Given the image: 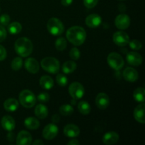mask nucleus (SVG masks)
I'll return each mask as SVG.
<instances>
[{
    "label": "nucleus",
    "instance_id": "nucleus-1",
    "mask_svg": "<svg viewBox=\"0 0 145 145\" xmlns=\"http://www.w3.org/2000/svg\"><path fill=\"white\" fill-rule=\"evenodd\" d=\"M66 36L71 43L79 46L84 42L86 38V33L82 27L75 25L67 30Z\"/></svg>",
    "mask_w": 145,
    "mask_h": 145
},
{
    "label": "nucleus",
    "instance_id": "nucleus-2",
    "mask_svg": "<svg viewBox=\"0 0 145 145\" xmlns=\"http://www.w3.org/2000/svg\"><path fill=\"white\" fill-rule=\"evenodd\" d=\"M14 48L18 55L25 57L29 56L33 52V43L28 38L23 37L16 41Z\"/></svg>",
    "mask_w": 145,
    "mask_h": 145
},
{
    "label": "nucleus",
    "instance_id": "nucleus-3",
    "mask_svg": "<svg viewBox=\"0 0 145 145\" xmlns=\"http://www.w3.org/2000/svg\"><path fill=\"white\" fill-rule=\"evenodd\" d=\"M40 64L42 69L49 73L56 74L59 70V62L55 57H45L42 59Z\"/></svg>",
    "mask_w": 145,
    "mask_h": 145
},
{
    "label": "nucleus",
    "instance_id": "nucleus-4",
    "mask_svg": "<svg viewBox=\"0 0 145 145\" xmlns=\"http://www.w3.org/2000/svg\"><path fill=\"white\" fill-rule=\"evenodd\" d=\"M19 101L24 108H30L35 106L36 103V97L31 91L24 90L19 94Z\"/></svg>",
    "mask_w": 145,
    "mask_h": 145
},
{
    "label": "nucleus",
    "instance_id": "nucleus-5",
    "mask_svg": "<svg viewBox=\"0 0 145 145\" xmlns=\"http://www.w3.org/2000/svg\"><path fill=\"white\" fill-rule=\"evenodd\" d=\"M48 31L53 35H59L65 31L63 24L57 18H51L47 24Z\"/></svg>",
    "mask_w": 145,
    "mask_h": 145
},
{
    "label": "nucleus",
    "instance_id": "nucleus-6",
    "mask_svg": "<svg viewBox=\"0 0 145 145\" xmlns=\"http://www.w3.org/2000/svg\"><path fill=\"white\" fill-rule=\"evenodd\" d=\"M107 60L109 66L115 70H120L124 66V60L123 57L117 52H111L109 54Z\"/></svg>",
    "mask_w": 145,
    "mask_h": 145
},
{
    "label": "nucleus",
    "instance_id": "nucleus-7",
    "mask_svg": "<svg viewBox=\"0 0 145 145\" xmlns=\"http://www.w3.org/2000/svg\"><path fill=\"white\" fill-rule=\"evenodd\" d=\"M69 93L74 100H79L84 95V88L79 82H73L69 87Z\"/></svg>",
    "mask_w": 145,
    "mask_h": 145
},
{
    "label": "nucleus",
    "instance_id": "nucleus-8",
    "mask_svg": "<svg viewBox=\"0 0 145 145\" xmlns=\"http://www.w3.org/2000/svg\"><path fill=\"white\" fill-rule=\"evenodd\" d=\"M113 39L115 43L120 47L125 46L130 42L129 35L123 31H117V32L115 33Z\"/></svg>",
    "mask_w": 145,
    "mask_h": 145
},
{
    "label": "nucleus",
    "instance_id": "nucleus-9",
    "mask_svg": "<svg viewBox=\"0 0 145 145\" xmlns=\"http://www.w3.org/2000/svg\"><path fill=\"white\" fill-rule=\"evenodd\" d=\"M58 133V127L56 125L51 123L45 127L42 130V137L47 140H51L55 138Z\"/></svg>",
    "mask_w": 145,
    "mask_h": 145
},
{
    "label": "nucleus",
    "instance_id": "nucleus-10",
    "mask_svg": "<svg viewBox=\"0 0 145 145\" xmlns=\"http://www.w3.org/2000/svg\"><path fill=\"white\" fill-rule=\"evenodd\" d=\"M115 24L119 29H127L130 24V18L127 15L124 14L118 16L115 20Z\"/></svg>",
    "mask_w": 145,
    "mask_h": 145
},
{
    "label": "nucleus",
    "instance_id": "nucleus-11",
    "mask_svg": "<svg viewBox=\"0 0 145 145\" xmlns=\"http://www.w3.org/2000/svg\"><path fill=\"white\" fill-rule=\"evenodd\" d=\"M16 144L18 145H30L32 144V136L28 132L22 130L17 135Z\"/></svg>",
    "mask_w": 145,
    "mask_h": 145
},
{
    "label": "nucleus",
    "instance_id": "nucleus-12",
    "mask_svg": "<svg viewBox=\"0 0 145 145\" xmlns=\"http://www.w3.org/2000/svg\"><path fill=\"white\" fill-rule=\"evenodd\" d=\"M96 104L97 107L101 110L107 108L110 104L108 96L105 93H99L96 98Z\"/></svg>",
    "mask_w": 145,
    "mask_h": 145
},
{
    "label": "nucleus",
    "instance_id": "nucleus-13",
    "mask_svg": "<svg viewBox=\"0 0 145 145\" xmlns=\"http://www.w3.org/2000/svg\"><path fill=\"white\" fill-rule=\"evenodd\" d=\"M126 59L127 63L132 66H140L142 62V57L141 55L135 52H130L127 53Z\"/></svg>",
    "mask_w": 145,
    "mask_h": 145
},
{
    "label": "nucleus",
    "instance_id": "nucleus-14",
    "mask_svg": "<svg viewBox=\"0 0 145 145\" xmlns=\"http://www.w3.org/2000/svg\"><path fill=\"white\" fill-rule=\"evenodd\" d=\"M25 68L30 73L35 74L39 71V64L35 58H28L25 61Z\"/></svg>",
    "mask_w": 145,
    "mask_h": 145
},
{
    "label": "nucleus",
    "instance_id": "nucleus-15",
    "mask_svg": "<svg viewBox=\"0 0 145 145\" xmlns=\"http://www.w3.org/2000/svg\"><path fill=\"white\" fill-rule=\"evenodd\" d=\"M123 77L127 82H136L138 79V72L134 68L127 67L123 71Z\"/></svg>",
    "mask_w": 145,
    "mask_h": 145
},
{
    "label": "nucleus",
    "instance_id": "nucleus-16",
    "mask_svg": "<svg viewBox=\"0 0 145 145\" xmlns=\"http://www.w3.org/2000/svg\"><path fill=\"white\" fill-rule=\"evenodd\" d=\"M101 17L96 14H91L86 18V24L89 28H96L101 24Z\"/></svg>",
    "mask_w": 145,
    "mask_h": 145
},
{
    "label": "nucleus",
    "instance_id": "nucleus-17",
    "mask_svg": "<svg viewBox=\"0 0 145 145\" xmlns=\"http://www.w3.org/2000/svg\"><path fill=\"white\" fill-rule=\"evenodd\" d=\"M1 126L4 130L7 131H12L15 128L16 123L15 120H14L11 116H5L2 118L1 121Z\"/></svg>",
    "mask_w": 145,
    "mask_h": 145
},
{
    "label": "nucleus",
    "instance_id": "nucleus-18",
    "mask_svg": "<svg viewBox=\"0 0 145 145\" xmlns=\"http://www.w3.org/2000/svg\"><path fill=\"white\" fill-rule=\"evenodd\" d=\"M119 135L117 133L113 131L106 133L103 137V142L105 144L112 145L114 144L118 141Z\"/></svg>",
    "mask_w": 145,
    "mask_h": 145
},
{
    "label": "nucleus",
    "instance_id": "nucleus-19",
    "mask_svg": "<svg viewBox=\"0 0 145 145\" xmlns=\"http://www.w3.org/2000/svg\"><path fill=\"white\" fill-rule=\"evenodd\" d=\"M80 133L78 126L74 124H68L64 128V134L68 137H77Z\"/></svg>",
    "mask_w": 145,
    "mask_h": 145
},
{
    "label": "nucleus",
    "instance_id": "nucleus-20",
    "mask_svg": "<svg viewBox=\"0 0 145 145\" xmlns=\"http://www.w3.org/2000/svg\"><path fill=\"white\" fill-rule=\"evenodd\" d=\"M144 110L145 105L144 103H142V104L137 106L134 110L135 118L138 123H142V124H144L145 123Z\"/></svg>",
    "mask_w": 145,
    "mask_h": 145
},
{
    "label": "nucleus",
    "instance_id": "nucleus-21",
    "mask_svg": "<svg viewBox=\"0 0 145 145\" xmlns=\"http://www.w3.org/2000/svg\"><path fill=\"white\" fill-rule=\"evenodd\" d=\"M18 102L16 99L10 98V99H7L4 103V107L6 110L8 112H14L17 110L18 108Z\"/></svg>",
    "mask_w": 145,
    "mask_h": 145
},
{
    "label": "nucleus",
    "instance_id": "nucleus-22",
    "mask_svg": "<svg viewBox=\"0 0 145 145\" xmlns=\"http://www.w3.org/2000/svg\"><path fill=\"white\" fill-rule=\"evenodd\" d=\"M40 85L42 89L50 90L54 86L53 79L50 76H48V75L42 76L40 79Z\"/></svg>",
    "mask_w": 145,
    "mask_h": 145
},
{
    "label": "nucleus",
    "instance_id": "nucleus-23",
    "mask_svg": "<svg viewBox=\"0 0 145 145\" xmlns=\"http://www.w3.org/2000/svg\"><path fill=\"white\" fill-rule=\"evenodd\" d=\"M35 114L38 118L40 119L45 118L48 115V108L42 104H38V106L35 107Z\"/></svg>",
    "mask_w": 145,
    "mask_h": 145
},
{
    "label": "nucleus",
    "instance_id": "nucleus-24",
    "mask_svg": "<svg viewBox=\"0 0 145 145\" xmlns=\"http://www.w3.org/2000/svg\"><path fill=\"white\" fill-rule=\"evenodd\" d=\"M24 125L29 130H36L39 127L40 122L35 118L29 117L24 120Z\"/></svg>",
    "mask_w": 145,
    "mask_h": 145
},
{
    "label": "nucleus",
    "instance_id": "nucleus-25",
    "mask_svg": "<svg viewBox=\"0 0 145 145\" xmlns=\"http://www.w3.org/2000/svg\"><path fill=\"white\" fill-rule=\"evenodd\" d=\"M76 68V64L74 61H67L62 65V71L65 74H70L74 72Z\"/></svg>",
    "mask_w": 145,
    "mask_h": 145
},
{
    "label": "nucleus",
    "instance_id": "nucleus-26",
    "mask_svg": "<svg viewBox=\"0 0 145 145\" xmlns=\"http://www.w3.org/2000/svg\"><path fill=\"white\" fill-rule=\"evenodd\" d=\"M133 97L140 103H144L145 101V91L144 88H137L134 91Z\"/></svg>",
    "mask_w": 145,
    "mask_h": 145
},
{
    "label": "nucleus",
    "instance_id": "nucleus-27",
    "mask_svg": "<svg viewBox=\"0 0 145 145\" xmlns=\"http://www.w3.org/2000/svg\"><path fill=\"white\" fill-rule=\"evenodd\" d=\"M78 110L82 114L88 115L91 112V106L89 103L82 101L78 103Z\"/></svg>",
    "mask_w": 145,
    "mask_h": 145
},
{
    "label": "nucleus",
    "instance_id": "nucleus-28",
    "mask_svg": "<svg viewBox=\"0 0 145 145\" xmlns=\"http://www.w3.org/2000/svg\"><path fill=\"white\" fill-rule=\"evenodd\" d=\"M8 30L11 34H18L22 30V26L20 23L13 22L8 25Z\"/></svg>",
    "mask_w": 145,
    "mask_h": 145
},
{
    "label": "nucleus",
    "instance_id": "nucleus-29",
    "mask_svg": "<svg viewBox=\"0 0 145 145\" xmlns=\"http://www.w3.org/2000/svg\"><path fill=\"white\" fill-rule=\"evenodd\" d=\"M74 108L71 105L69 104H64L60 106L59 108V113L65 116H70L73 113Z\"/></svg>",
    "mask_w": 145,
    "mask_h": 145
},
{
    "label": "nucleus",
    "instance_id": "nucleus-30",
    "mask_svg": "<svg viewBox=\"0 0 145 145\" xmlns=\"http://www.w3.org/2000/svg\"><path fill=\"white\" fill-rule=\"evenodd\" d=\"M67 47V41L65 38H59L57 39L56 42H55V48L57 50L62 51L66 48Z\"/></svg>",
    "mask_w": 145,
    "mask_h": 145
},
{
    "label": "nucleus",
    "instance_id": "nucleus-31",
    "mask_svg": "<svg viewBox=\"0 0 145 145\" xmlns=\"http://www.w3.org/2000/svg\"><path fill=\"white\" fill-rule=\"evenodd\" d=\"M23 65V61L21 57H15L11 62V68L14 70L18 71L22 67Z\"/></svg>",
    "mask_w": 145,
    "mask_h": 145
},
{
    "label": "nucleus",
    "instance_id": "nucleus-32",
    "mask_svg": "<svg viewBox=\"0 0 145 145\" xmlns=\"http://www.w3.org/2000/svg\"><path fill=\"white\" fill-rule=\"evenodd\" d=\"M56 81L60 86H65L67 84V78L62 74H59L56 77Z\"/></svg>",
    "mask_w": 145,
    "mask_h": 145
},
{
    "label": "nucleus",
    "instance_id": "nucleus-33",
    "mask_svg": "<svg viewBox=\"0 0 145 145\" xmlns=\"http://www.w3.org/2000/svg\"><path fill=\"white\" fill-rule=\"evenodd\" d=\"M129 43H130V47L131 48V49L135 50H139L142 47V42L137 40H133L132 41L129 42Z\"/></svg>",
    "mask_w": 145,
    "mask_h": 145
},
{
    "label": "nucleus",
    "instance_id": "nucleus-34",
    "mask_svg": "<svg viewBox=\"0 0 145 145\" xmlns=\"http://www.w3.org/2000/svg\"><path fill=\"white\" fill-rule=\"evenodd\" d=\"M69 56L73 60H77L80 57V52L77 48H74L69 52Z\"/></svg>",
    "mask_w": 145,
    "mask_h": 145
},
{
    "label": "nucleus",
    "instance_id": "nucleus-35",
    "mask_svg": "<svg viewBox=\"0 0 145 145\" xmlns=\"http://www.w3.org/2000/svg\"><path fill=\"white\" fill-rule=\"evenodd\" d=\"M50 100V95L46 92H42L40 93L38 96V101L41 102V103H46L49 101Z\"/></svg>",
    "mask_w": 145,
    "mask_h": 145
},
{
    "label": "nucleus",
    "instance_id": "nucleus-36",
    "mask_svg": "<svg viewBox=\"0 0 145 145\" xmlns=\"http://www.w3.org/2000/svg\"><path fill=\"white\" fill-rule=\"evenodd\" d=\"M10 21V17L8 14H4L0 16V24H1V25L3 26H6V25H8L9 24Z\"/></svg>",
    "mask_w": 145,
    "mask_h": 145
},
{
    "label": "nucleus",
    "instance_id": "nucleus-37",
    "mask_svg": "<svg viewBox=\"0 0 145 145\" xmlns=\"http://www.w3.org/2000/svg\"><path fill=\"white\" fill-rule=\"evenodd\" d=\"M99 0H84V4L88 8H92L96 6Z\"/></svg>",
    "mask_w": 145,
    "mask_h": 145
},
{
    "label": "nucleus",
    "instance_id": "nucleus-38",
    "mask_svg": "<svg viewBox=\"0 0 145 145\" xmlns=\"http://www.w3.org/2000/svg\"><path fill=\"white\" fill-rule=\"evenodd\" d=\"M7 38V31L3 25H0V42L4 41Z\"/></svg>",
    "mask_w": 145,
    "mask_h": 145
},
{
    "label": "nucleus",
    "instance_id": "nucleus-39",
    "mask_svg": "<svg viewBox=\"0 0 145 145\" xmlns=\"http://www.w3.org/2000/svg\"><path fill=\"white\" fill-rule=\"evenodd\" d=\"M7 57V51L6 49L0 45V61L4 60L5 58Z\"/></svg>",
    "mask_w": 145,
    "mask_h": 145
},
{
    "label": "nucleus",
    "instance_id": "nucleus-40",
    "mask_svg": "<svg viewBox=\"0 0 145 145\" xmlns=\"http://www.w3.org/2000/svg\"><path fill=\"white\" fill-rule=\"evenodd\" d=\"M73 1V0H61V4L65 7H68V6L71 5Z\"/></svg>",
    "mask_w": 145,
    "mask_h": 145
},
{
    "label": "nucleus",
    "instance_id": "nucleus-41",
    "mask_svg": "<svg viewBox=\"0 0 145 145\" xmlns=\"http://www.w3.org/2000/svg\"><path fill=\"white\" fill-rule=\"evenodd\" d=\"M59 120H60V118H59V116H58V115H54V116H52V120L54 123H58V122L59 121Z\"/></svg>",
    "mask_w": 145,
    "mask_h": 145
},
{
    "label": "nucleus",
    "instance_id": "nucleus-42",
    "mask_svg": "<svg viewBox=\"0 0 145 145\" xmlns=\"http://www.w3.org/2000/svg\"><path fill=\"white\" fill-rule=\"evenodd\" d=\"M68 145H79L80 142L77 140H72L67 143Z\"/></svg>",
    "mask_w": 145,
    "mask_h": 145
},
{
    "label": "nucleus",
    "instance_id": "nucleus-43",
    "mask_svg": "<svg viewBox=\"0 0 145 145\" xmlns=\"http://www.w3.org/2000/svg\"><path fill=\"white\" fill-rule=\"evenodd\" d=\"M44 144L43 142L40 140H35V142H33V144H34V145H37V144L39 145V144Z\"/></svg>",
    "mask_w": 145,
    "mask_h": 145
},
{
    "label": "nucleus",
    "instance_id": "nucleus-44",
    "mask_svg": "<svg viewBox=\"0 0 145 145\" xmlns=\"http://www.w3.org/2000/svg\"><path fill=\"white\" fill-rule=\"evenodd\" d=\"M120 1H123V0H120Z\"/></svg>",
    "mask_w": 145,
    "mask_h": 145
}]
</instances>
